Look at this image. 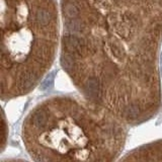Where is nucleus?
<instances>
[{
  "mask_svg": "<svg viewBox=\"0 0 162 162\" xmlns=\"http://www.w3.org/2000/svg\"><path fill=\"white\" fill-rule=\"evenodd\" d=\"M61 65L81 95L127 125L161 106L162 0H61Z\"/></svg>",
  "mask_w": 162,
  "mask_h": 162,
  "instance_id": "1",
  "label": "nucleus"
},
{
  "mask_svg": "<svg viewBox=\"0 0 162 162\" xmlns=\"http://www.w3.org/2000/svg\"><path fill=\"white\" fill-rule=\"evenodd\" d=\"M126 126L110 110L84 95H58L28 113L22 137L36 161H111L125 146Z\"/></svg>",
  "mask_w": 162,
  "mask_h": 162,
  "instance_id": "2",
  "label": "nucleus"
},
{
  "mask_svg": "<svg viewBox=\"0 0 162 162\" xmlns=\"http://www.w3.org/2000/svg\"><path fill=\"white\" fill-rule=\"evenodd\" d=\"M59 44L56 0H1V97L30 93L49 71Z\"/></svg>",
  "mask_w": 162,
  "mask_h": 162,
  "instance_id": "3",
  "label": "nucleus"
},
{
  "mask_svg": "<svg viewBox=\"0 0 162 162\" xmlns=\"http://www.w3.org/2000/svg\"><path fill=\"white\" fill-rule=\"evenodd\" d=\"M122 159L131 161H162V140L136 148Z\"/></svg>",
  "mask_w": 162,
  "mask_h": 162,
  "instance_id": "4",
  "label": "nucleus"
}]
</instances>
